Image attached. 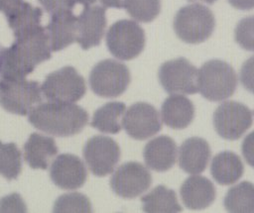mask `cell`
I'll list each match as a JSON object with an SVG mask.
<instances>
[{
  "mask_svg": "<svg viewBox=\"0 0 254 213\" xmlns=\"http://www.w3.org/2000/svg\"><path fill=\"white\" fill-rule=\"evenodd\" d=\"M213 124L220 137L237 140L251 127L252 111L242 103L225 101L215 109Z\"/></svg>",
  "mask_w": 254,
  "mask_h": 213,
  "instance_id": "cell-9",
  "label": "cell"
},
{
  "mask_svg": "<svg viewBox=\"0 0 254 213\" xmlns=\"http://www.w3.org/2000/svg\"><path fill=\"white\" fill-rule=\"evenodd\" d=\"M183 203L190 209H202L209 206L215 199L216 191L212 182L204 176L188 177L180 189Z\"/></svg>",
  "mask_w": 254,
  "mask_h": 213,
  "instance_id": "cell-19",
  "label": "cell"
},
{
  "mask_svg": "<svg viewBox=\"0 0 254 213\" xmlns=\"http://www.w3.org/2000/svg\"><path fill=\"white\" fill-rule=\"evenodd\" d=\"M0 144H1V142H0Z\"/></svg>",
  "mask_w": 254,
  "mask_h": 213,
  "instance_id": "cell-41",
  "label": "cell"
},
{
  "mask_svg": "<svg viewBox=\"0 0 254 213\" xmlns=\"http://www.w3.org/2000/svg\"><path fill=\"white\" fill-rule=\"evenodd\" d=\"M190 1H195V0H190ZM200 1H203V2H206L208 4H212L213 2H215L216 0H200Z\"/></svg>",
  "mask_w": 254,
  "mask_h": 213,
  "instance_id": "cell-39",
  "label": "cell"
},
{
  "mask_svg": "<svg viewBox=\"0 0 254 213\" xmlns=\"http://www.w3.org/2000/svg\"><path fill=\"white\" fill-rule=\"evenodd\" d=\"M151 183L150 171L137 161L121 164L110 179V186L115 194L128 199L141 195L148 190Z\"/></svg>",
  "mask_w": 254,
  "mask_h": 213,
  "instance_id": "cell-12",
  "label": "cell"
},
{
  "mask_svg": "<svg viewBox=\"0 0 254 213\" xmlns=\"http://www.w3.org/2000/svg\"><path fill=\"white\" fill-rule=\"evenodd\" d=\"M42 10L39 7L32 6L30 3L25 2L22 6L10 17L7 18V22L14 37L41 26Z\"/></svg>",
  "mask_w": 254,
  "mask_h": 213,
  "instance_id": "cell-26",
  "label": "cell"
},
{
  "mask_svg": "<svg viewBox=\"0 0 254 213\" xmlns=\"http://www.w3.org/2000/svg\"><path fill=\"white\" fill-rule=\"evenodd\" d=\"M197 68L187 58L178 57L164 62L159 69V80L170 94H194L197 90Z\"/></svg>",
  "mask_w": 254,
  "mask_h": 213,
  "instance_id": "cell-10",
  "label": "cell"
},
{
  "mask_svg": "<svg viewBox=\"0 0 254 213\" xmlns=\"http://www.w3.org/2000/svg\"><path fill=\"white\" fill-rule=\"evenodd\" d=\"M123 7L136 21L149 23L160 13V0H124Z\"/></svg>",
  "mask_w": 254,
  "mask_h": 213,
  "instance_id": "cell-28",
  "label": "cell"
},
{
  "mask_svg": "<svg viewBox=\"0 0 254 213\" xmlns=\"http://www.w3.org/2000/svg\"><path fill=\"white\" fill-rule=\"evenodd\" d=\"M253 133H250L249 136L244 140L242 152L245 157V160L250 165H253Z\"/></svg>",
  "mask_w": 254,
  "mask_h": 213,
  "instance_id": "cell-35",
  "label": "cell"
},
{
  "mask_svg": "<svg viewBox=\"0 0 254 213\" xmlns=\"http://www.w3.org/2000/svg\"><path fill=\"white\" fill-rule=\"evenodd\" d=\"M26 204L18 193H12L0 200V212H26Z\"/></svg>",
  "mask_w": 254,
  "mask_h": 213,
  "instance_id": "cell-31",
  "label": "cell"
},
{
  "mask_svg": "<svg viewBox=\"0 0 254 213\" xmlns=\"http://www.w3.org/2000/svg\"><path fill=\"white\" fill-rule=\"evenodd\" d=\"M106 45L116 58L130 60L138 56L144 49V30L135 21L119 20L108 29Z\"/></svg>",
  "mask_w": 254,
  "mask_h": 213,
  "instance_id": "cell-6",
  "label": "cell"
},
{
  "mask_svg": "<svg viewBox=\"0 0 254 213\" xmlns=\"http://www.w3.org/2000/svg\"><path fill=\"white\" fill-rule=\"evenodd\" d=\"M21 153L14 143L0 144V174L8 180L18 177L21 172Z\"/></svg>",
  "mask_w": 254,
  "mask_h": 213,
  "instance_id": "cell-27",
  "label": "cell"
},
{
  "mask_svg": "<svg viewBox=\"0 0 254 213\" xmlns=\"http://www.w3.org/2000/svg\"><path fill=\"white\" fill-rule=\"evenodd\" d=\"M104 7L111 8H122L124 0H99Z\"/></svg>",
  "mask_w": 254,
  "mask_h": 213,
  "instance_id": "cell-37",
  "label": "cell"
},
{
  "mask_svg": "<svg viewBox=\"0 0 254 213\" xmlns=\"http://www.w3.org/2000/svg\"><path fill=\"white\" fill-rule=\"evenodd\" d=\"M30 123L37 129L58 137L79 133L88 121V114L74 103L47 102L37 105L29 115Z\"/></svg>",
  "mask_w": 254,
  "mask_h": 213,
  "instance_id": "cell-2",
  "label": "cell"
},
{
  "mask_svg": "<svg viewBox=\"0 0 254 213\" xmlns=\"http://www.w3.org/2000/svg\"><path fill=\"white\" fill-rule=\"evenodd\" d=\"M122 127L135 140H146L162 129L157 109L148 103L137 102L124 112Z\"/></svg>",
  "mask_w": 254,
  "mask_h": 213,
  "instance_id": "cell-13",
  "label": "cell"
},
{
  "mask_svg": "<svg viewBox=\"0 0 254 213\" xmlns=\"http://www.w3.org/2000/svg\"><path fill=\"white\" fill-rule=\"evenodd\" d=\"M83 77L72 66H64L47 75L41 86L45 97L52 102L74 103L85 93Z\"/></svg>",
  "mask_w": 254,
  "mask_h": 213,
  "instance_id": "cell-8",
  "label": "cell"
},
{
  "mask_svg": "<svg viewBox=\"0 0 254 213\" xmlns=\"http://www.w3.org/2000/svg\"><path fill=\"white\" fill-rule=\"evenodd\" d=\"M177 153V145L172 138L159 136L146 144L143 155L148 167L155 171H166L175 164Z\"/></svg>",
  "mask_w": 254,
  "mask_h": 213,
  "instance_id": "cell-18",
  "label": "cell"
},
{
  "mask_svg": "<svg viewBox=\"0 0 254 213\" xmlns=\"http://www.w3.org/2000/svg\"><path fill=\"white\" fill-rule=\"evenodd\" d=\"M23 3V0H0V12L8 18L14 14Z\"/></svg>",
  "mask_w": 254,
  "mask_h": 213,
  "instance_id": "cell-34",
  "label": "cell"
},
{
  "mask_svg": "<svg viewBox=\"0 0 254 213\" xmlns=\"http://www.w3.org/2000/svg\"><path fill=\"white\" fill-rule=\"evenodd\" d=\"M46 30L52 52L61 51L76 41L77 18L70 9L53 13Z\"/></svg>",
  "mask_w": 254,
  "mask_h": 213,
  "instance_id": "cell-16",
  "label": "cell"
},
{
  "mask_svg": "<svg viewBox=\"0 0 254 213\" xmlns=\"http://www.w3.org/2000/svg\"><path fill=\"white\" fill-rule=\"evenodd\" d=\"M210 155V147L204 139L189 138L179 149V165L190 174H198L205 169Z\"/></svg>",
  "mask_w": 254,
  "mask_h": 213,
  "instance_id": "cell-17",
  "label": "cell"
},
{
  "mask_svg": "<svg viewBox=\"0 0 254 213\" xmlns=\"http://www.w3.org/2000/svg\"><path fill=\"white\" fill-rule=\"evenodd\" d=\"M212 12L202 4L194 3L181 8L174 20L177 36L188 44H198L207 40L214 29Z\"/></svg>",
  "mask_w": 254,
  "mask_h": 213,
  "instance_id": "cell-4",
  "label": "cell"
},
{
  "mask_svg": "<svg viewBox=\"0 0 254 213\" xmlns=\"http://www.w3.org/2000/svg\"><path fill=\"white\" fill-rule=\"evenodd\" d=\"M51 43L46 28L39 26L15 37L11 47L0 52V75L23 79L35 66L51 57Z\"/></svg>",
  "mask_w": 254,
  "mask_h": 213,
  "instance_id": "cell-1",
  "label": "cell"
},
{
  "mask_svg": "<svg viewBox=\"0 0 254 213\" xmlns=\"http://www.w3.org/2000/svg\"><path fill=\"white\" fill-rule=\"evenodd\" d=\"M241 81L245 88L252 91L253 87V57L244 62L241 69Z\"/></svg>",
  "mask_w": 254,
  "mask_h": 213,
  "instance_id": "cell-33",
  "label": "cell"
},
{
  "mask_svg": "<svg viewBox=\"0 0 254 213\" xmlns=\"http://www.w3.org/2000/svg\"><path fill=\"white\" fill-rule=\"evenodd\" d=\"M50 175L54 183L63 189H76L83 185L87 172L82 160L71 154H63L52 162Z\"/></svg>",
  "mask_w": 254,
  "mask_h": 213,
  "instance_id": "cell-14",
  "label": "cell"
},
{
  "mask_svg": "<svg viewBox=\"0 0 254 213\" xmlns=\"http://www.w3.org/2000/svg\"><path fill=\"white\" fill-rule=\"evenodd\" d=\"M130 79V71L125 64L114 59H104L91 69L89 85L99 96L116 97L127 89Z\"/></svg>",
  "mask_w": 254,
  "mask_h": 213,
  "instance_id": "cell-7",
  "label": "cell"
},
{
  "mask_svg": "<svg viewBox=\"0 0 254 213\" xmlns=\"http://www.w3.org/2000/svg\"><path fill=\"white\" fill-rule=\"evenodd\" d=\"M105 10L98 5L84 6L77 18L76 42L83 50L100 45L106 27Z\"/></svg>",
  "mask_w": 254,
  "mask_h": 213,
  "instance_id": "cell-15",
  "label": "cell"
},
{
  "mask_svg": "<svg viewBox=\"0 0 254 213\" xmlns=\"http://www.w3.org/2000/svg\"><path fill=\"white\" fill-rule=\"evenodd\" d=\"M243 163L240 158L232 152L217 154L211 161L210 171L216 182L228 185L236 182L243 174Z\"/></svg>",
  "mask_w": 254,
  "mask_h": 213,
  "instance_id": "cell-22",
  "label": "cell"
},
{
  "mask_svg": "<svg viewBox=\"0 0 254 213\" xmlns=\"http://www.w3.org/2000/svg\"><path fill=\"white\" fill-rule=\"evenodd\" d=\"M235 40L240 47L253 51V17L242 19L235 28Z\"/></svg>",
  "mask_w": 254,
  "mask_h": 213,
  "instance_id": "cell-30",
  "label": "cell"
},
{
  "mask_svg": "<svg viewBox=\"0 0 254 213\" xmlns=\"http://www.w3.org/2000/svg\"><path fill=\"white\" fill-rule=\"evenodd\" d=\"M1 50H2V48H1V47H0V52H1Z\"/></svg>",
  "mask_w": 254,
  "mask_h": 213,
  "instance_id": "cell-40",
  "label": "cell"
},
{
  "mask_svg": "<svg viewBox=\"0 0 254 213\" xmlns=\"http://www.w3.org/2000/svg\"><path fill=\"white\" fill-rule=\"evenodd\" d=\"M89 199L78 192L65 193L61 195L54 205L55 212H91Z\"/></svg>",
  "mask_w": 254,
  "mask_h": 213,
  "instance_id": "cell-29",
  "label": "cell"
},
{
  "mask_svg": "<svg viewBox=\"0 0 254 213\" xmlns=\"http://www.w3.org/2000/svg\"><path fill=\"white\" fill-rule=\"evenodd\" d=\"M164 124L174 129L188 127L194 117L192 102L183 94H173L165 99L161 108Z\"/></svg>",
  "mask_w": 254,
  "mask_h": 213,
  "instance_id": "cell-20",
  "label": "cell"
},
{
  "mask_svg": "<svg viewBox=\"0 0 254 213\" xmlns=\"http://www.w3.org/2000/svg\"><path fill=\"white\" fill-rule=\"evenodd\" d=\"M227 211L233 213L254 212V186L249 181H242L230 187L224 198Z\"/></svg>",
  "mask_w": 254,
  "mask_h": 213,
  "instance_id": "cell-24",
  "label": "cell"
},
{
  "mask_svg": "<svg viewBox=\"0 0 254 213\" xmlns=\"http://www.w3.org/2000/svg\"><path fill=\"white\" fill-rule=\"evenodd\" d=\"M142 208L145 212H181L182 206L178 202L174 190L165 185H158L141 198Z\"/></svg>",
  "mask_w": 254,
  "mask_h": 213,
  "instance_id": "cell-23",
  "label": "cell"
},
{
  "mask_svg": "<svg viewBox=\"0 0 254 213\" xmlns=\"http://www.w3.org/2000/svg\"><path fill=\"white\" fill-rule=\"evenodd\" d=\"M197 90L209 101L219 102L230 97L237 86L233 67L220 59H210L197 70Z\"/></svg>",
  "mask_w": 254,
  "mask_h": 213,
  "instance_id": "cell-3",
  "label": "cell"
},
{
  "mask_svg": "<svg viewBox=\"0 0 254 213\" xmlns=\"http://www.w3.org/2000/svg\"><path fill=\"white\" fill-rule=\"evenodd\" d=\"M24 151L25 160L32 168L47 169L50 160L57 155L58 148L53 138L33 133L26 142Z\"/></svg>",
  "mask_w": 254,
  "mask_h": 213,
  "instance_id": "cell-21",
  "label": "cell"
},
{
  "mask_svg": "<svg viewBox=\"0 0 254 213\" xmlns=\"http://www.w3.org/2000/svg\"><path fill=\"white\" fill-rule=\"evenodd\" d=\"M125 110L126 106L122 102H108L94 112L91 126L102 133L116 134L121 130L118 121Z\"/></svg>",
  "mask_w": 254,
  "mask_h": 213,
  "instance_id": "cell-25",
  "label": "cell"
},
{
  "mask_svg": "<svg viewBox=\"0 0 254 213\" xmlns=\"http://www.w3.org/2000/svg\"><path fill=\"white\" fill-rule=\"evenodd\" d=\"M83 157L93 174L105 176L114 170L120 158V149L110 137L94 136L85 143Z\"/></svg>",
  "mask_w": 254,
  "mask_h": 213,
  "instance_id": "cell-11",
  "label": "cell"
},
{
  "mask_svg": "<svg viewBox=\"0 0 254 213\" xmlns=\"http://www.w3.org/2000/svg\"><path fill=\"white\" fill-rule=\"evenodd\" d=\"M41 86L37 81L23 79L0 80V105L17 115L29 114L42 101Z\"/></svg>",
  "mask_w": 254,
  "mask_h": 213,
  "instance_id": "cell-5",
  "label": "cell"
},
{
  "mask_svg": "<svg viewBox=\"0 0 254 213\" xmlns=\"http://www.w3.org/2000/svg\"><path fill=\"white\" fill-rule=\"evenodd\" d=\"M45 10L51 14L62 11L72 9L76 4L74 0H39Z\"/></svg>",
  "mask_w": 254,
  "mask_h": 213,
  "instance_id": "cell-32",
  "label": "cell"
},
{
  "mask_svg": "<svg viewBox=\"0 0 254 213\" xmlns=\"http://www.w3.org/2000/svg\"><path fill=\"white\" fill-rule=\"evenodd\" d=\"M228 2L240 10H250L254 6V0H228Z\"/></svg>",
  "mask_w": 254,
  "mask_h": 213,
  "instance_id": "cell-36",
  "label": "cell"
},
{
  "mask_svg": "<svg viewBox=\"0 0 254 213\" xmlns=\"http://www.w3.org/2000/svg\"><path fill=\"white\" fill-rule=\"evenodd\" d=\"M96 0H74L75 3H79V4H82L84 6H88V5H91L95 2Z\"/></svg>",
  "mask_w": 254,
  "mask_h": 213,
  "instance_id": "cell-38",
  "label": "cell"
}]
</instances>
